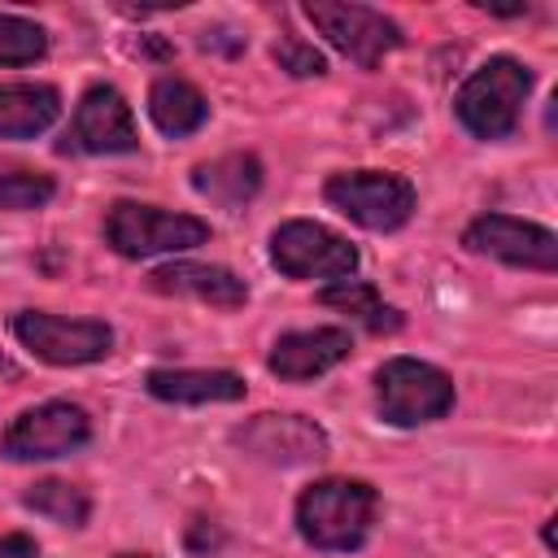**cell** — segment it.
<instances>
[{
    "instance_id": "cell-1",
    "label": "cell",
    "mask_w": 558,
    "mask_h": 558,
    "mask_svg": "<svg viewBox=\"0 0 558 558\" xmlns=\"http://www.w3.org/2000/svg\"><path fill=\"white\" fill-rule=\"evenodd\" d=\"M379 514V493L362 480H318L296 497V532L327 554L357 549Z\"/></svg>"
},
{
    "instance_id": "cell-2",
    "label": "cell",
    "mask_w": 558,
    "mask_h": 558,
    "mask_svg": "<svg viewBox=\"0 0 558 558\" xmlns=\"http://www.w3.org/2000/svg\"><path fill=\"white\" fill-rule=\"evenodd\" d=\"M527 92H532V70L514 57H493L458 87L453 113L475 140H506L519 126V109Z\"/></svg>"
},
{
    "instance_id": "cell-3",
    "label": "cell",
    "mask_w": 558,
    "mask_h": 558,
    "mask_svg": "<svg viewBox=\"0 0 558 558\" xmlns=\"http://www.w3.org/2000/svg\"><path fill=\"white\" fill-rule=\"evenodd\" d=\"M375 401H379V414L397 427L432 423L453 410V379L432 362L388 357L375 371Z\"/></svg>"
},
{
    "instance_id": "cell-4",
    "label": "cell",
    "mask_w": 558,
    "mask_h": 558,
    "mask_svg": "<svg viewBox=\"0 0 558 558\" xmlns=\"http://www.w3.org/2000/svg\"><path fill=\"white\" fill-rule=\"evenodd\" d=\"M105 235L122 257H153V253H179L209 240V222L192 214H170L157 205L118 201L105 218Z\"/></svg>"
},
{
    "instance_id": "cell-5",
    "label": "cell",
    "mask_w": 558,
    "mask_h": 558,
    "mask_svg": "<svg viewBox=\"0 0 558 558\" xmlns=\"http://www.w3.org/2000/svg\"><path fill=\"white\" fill-rule=\"evenodd\" d=\"M323 196L353 218L366 231H397L401 222H410L414 214V183L388 170H349V174H331Z\"/></svg>"
},
{
    "instance_id": "cell-6",
    "label": "cell",
    "mask_w": 558,
    "mask_h": 558,
    "mask_svg": "<svg viewBox=\"0 0 558 558\" xmlns=\"http://www.w3.org/2000/svg\"><path fill=\"white\" fill-rule=\"evenodd\" d=\"M305 17L314 22V31L344 52L349 61H357L362 70H375L392 48H401V31L392 17H384L371 4H344V0H310Z\"/></svg>"
},
{
    "instance_id": "cell-7",
    "label": "cell",
    "mask_w": 558,
    "mask_h": 558,
    "mask_svg": "<svg viewBox=\"0 0 558 558\" xmlns=\"http://www.w3.org/2000/svg\"><path fill=\"white\" fill-rule=\"evenodd\" d=\"M270 262L288 279H349L357 270V248L323 222L292 218V222L275 227Z\"/></svg>"
},
{
    "instance_id": "cell-8",
    "label": "cell",
    "mask_w": 558,
    "mask_h": 558,
    "mask_svg": "<svg viewBox=\"0 0 558 558\" xmlns=\"http://www.w3.org/2000/svg\"><path fill=\"white\" fill-rule=\"evenodd\" d=\"M13 336L44 362L52 366H83L100 362L113 344V331L96 318H57L44 310H22L13 314Z\"/></svg>"
},
{
    "instance_id": "cell-9",
    "label": "cell",
    "mask_w": 558,
    "mask_h": 558,
    "mask_svg": "<svg viewBox=\"0 0 558 558\" xmlns=\"http://www.w3.org/2000/svg\"><path fill=\"white\" fill-rule=\"evenodd\" d=\"M57 148L61 153H96V157L100 153H135L140 135H135V118H131V105L122 100V92L109 83L87 87L74 109V122Z\"/></svg>"
},
{
    "instance_id": "cell-10",
    "label": "cell",
    "mask_w": 558,
    "mask_h": 558,
    "mask_svg": "<svg viewBox=\"0 0 558 558\" xmlns=\"http://www.w3.org/2000/svg\"><path fill=\"white\" fill-rule=\"evenodd\" d=\"M462 244L471 253L497 257L506 266H527V270H558V235L541 222H523L510 214H484L462 231Z\"/></svg>"
},
{
    "instance_id": "cell-11",
    "label": "cell",
    "mask_w": 558,
    "mask_h": 558,
    "mask_svg": "<svg viewBox=\"0 0 558 558\" xmlns=\"http://www.w3.org/2000/svg\"><path fill=\"white\" fill-rule=\"evenodd\" d=\"M231 440L266 466H305L327 458V432L301 414H257L231 432Z\"/></svg>"
},
{
    "instance_id": "cell-12",
    "label": "cell",
    "mask_w": 558,
    "mask_h": 558,
    "mask_svg": "<svg viewBox=\"0 0 558 558\" xmlns=\"http://www.w3.org/2000/svg\"><path fill=\"white\" fill-rule=\"evenodd\" d=\"M92 423L78 405L70 401H48L35 405L26 414L13 418V427L4 432V453L13 462H39V458H61L78 445H87Z\"/></svg>"
},
{
    "instance_id": "cell-13",
    "label": "cell",
    "mask_w": 558,
    "mask_h": 558,
    "mask_svg": "<svg viewBox=\"0 0 558 558\" xmlns=\"http://www.w3.org/2000/svg\"><path fill=\"white\" fill-rule=\"evenodd\" d=\"M349 349H353V340H349V331H344V327L288 331V336H279V340H275V349H270L266 366H270L279 379L301 384V379H314V375L331 371L336 362H344V357H349Z\"/></svg>"
},
{
    "instance_id": "cell-14",
    "label": "cell",
    "mask_w": 558,
    "mask_h": 558,
    "mask_svg": "<svg viewBox=\"0 0 558 558\" xmlns=\"http://www.w3.org/2000/svg\"><path fill=\"white\" fill-rule=\"evenodd\" d=\"M148 288L166 292V296H192V301H205V305H218V310H240L248 301V283L240 275H231L227 266H205V262L157 266L148 275Z\"/></svg>"
},
{
    "instance_id": "cell-15",
    "label": "cell",
    "mask_w": 558,
    "mask_h": 558,
    "mask_svg": "<svg viewBox=\"0 0 558 558\" xmlns=\"http://www.w3.org/2000/svg\"><path fill=\"white\" fill-rule=\"evenodd\" d=\"M61 113V92L48 83H0V140L44 135Z\"/></svg>"
},
{
    "instance_id": "cell-16",
    "label": "cell",
    "mask_w": 558,
    "mask_h": 558,
    "mask_svg": "<svg viewBox=\"0 0 558 558\" xmlns=\"http://www.w3.org/2000/svg\"><path fill=\"white\" fill-rule=\"evenodd\" d=\"M192 187L222 205V209H240L257 196L262 187V161L253 153H227V157H214V161H201L192 170Z\"/></svg>"
},
{
    "instance_id": "cell-17",
    "label": "cell",
    "mask_w": 558,
    "mask_h": 558,
    "mask_svg": "<svg viewBox=\"0 0 558 558\" xmlns=\"http://www.w3.org/2000/svg\"><path fill=\"white\" fill-rule=\"evenodd\" d=\"M144 388L157 401H179V405H205V401H240L248 384L235 371H148Z\"/></svg>"
},
{
    "instance_id": "cell-18",
    "label": "cell",
    "mask_w": 558,
    "mask_h": 558,
    "mask_svg": "<svg viewBox=\"0 0 558 558\" xmlns=\"http://www.w3.org/2000/svg\"><path fill=\"white\" fill-rule=\"evenodd\" d=\"M148 118H153V126H157L161 135L179 140V135H192V131L205 126L209 105H205V96H201L187 78L166 74V78H157V83L148 87Z\"/></svg>"
},
{
    "instance_id": "cell-19",
    "label": "cell",
    "mask_w": 558,
    "mask_h": 558,
    "mask_svg": "<svg viewBox=\"0 0 558 558\" xmlns=\"http://www.w3.org/2000/svg\"><path fill=\"white\" fill-rule=\"evenodd\" d=\"M318 301H323L327 310L353 314V318H357V323H366L375 336H384V331H397V327H401V314H397L392 305H384V301H379V292H375L371 283H362V279H336L331 288H323V292H318Z\"/></svg>"
},
{
    "instance_id": "cell-20",
    "label": "cell",
    "mask_w": 558,
    "mask_h": 558,
    "mask_svg": "<svg viewBox=\"0 0 558 558\" xmlns=\"http://www.w3.org/2000/svg\"><path fill=\"white\" fill-rule=\"evenodd\" d=\"M26 506H31L35 514L61 523V527H83L87 514H92L87 493L74 488V484H65V480H39V484L26 493Z\"/></svg>"
},
{
    "instance_id": "cell-21",
    "label": "cell",
    "mask_w": 558,
    "mask_h": 558,
    "mask_svg": "<svg viewBox=\"0 0 558 558\" xmlns=\"http://www.w3.org/2000/svg\"><path fill=\"white\" fill-rule=\"evenodd\" d=\"M44 52H48L44 26H35L17 13H0V65H31Z\"/></svg>"
},
{
    "instance_id": "cell-22",
    "label": "cell",
    "mask_w": 558,
    "mask_h": 558,
    "mask_svg": "<svg viewBox=\"0 0 558 558\" xmlns=\"http://www.w3.org/2000/svg\"><path fill=\"white\" fill-rule=\"evenodd\" d=\"M57 192L52 174H39V170H0V209L9 214H22V209H39L48 205Z\"/></svg>"
},
{
    "instance_id": "cell-23",
    "label": "cell",
    "mask_w": 558,
    "mask_h": 558,
    "mask_svg": "<svg viewBox=\"0 0 558 558\" xmlns=\"http://www.w3.org/2000/svg\"><path fill=\"white\" fill-rule=\"evenodd\" d=\"M275 61H279V70H288V74H296V78H314V74L327 70V57H323L314 44L296 39V35H283V39L275 44Z\"/></svg>"
},
{
    "instance_id": "cell-24",
    "label": "cell",
    "mask_w": 558,
    "mask_h": 558,
    "mask_svg": "<svg viewBox=\"0 0 558 558\" xmlns=\"http://www.w3.org/2000/svg\"><path fill=\"white\" fill-rule=\"evenodd\" d=\"M35 554H39L35 536H26V532H9V536H0V558H35Z\"/></svg>"
},
{
    "instance_id": "cell-25",
    "label": "cell",
    "mask_w": 558,
    "mask_h": 558,
    "mask_svg": "<svg viewBox=\"0 0 558 558\" xmlns=\"http://www.w3.org/2000/svg\"><path fill=\"white\" fill-rule=\"evenodd\" d=\"M201 48H205V52H209V48H214V52H240V48H244V35H227V31H214V35H209V31H205V35H201Z\"/></svg>"
},
{
    "instance_id": "cell-26",
    "label": "cell",
    "mask_w": 558,
    "mask_h": 558,
    "mask_svg": "<svg viewBox=\"0 0 558 558\" xmlns=\"http://www.w3.org/2000/svg\"><path fill=\"white\" fill-rule=\"evenodd\" d=\"M0 371H4V375H17V371H13V362H9L4 353H0Z\"/></svg>"
},
{
    "instance_id": "cell-27",
    "label": "cell",
    "mask_w": 558,
    "mask_h": 558,
    "mask_svg": "<svg viewBox=\"0 0 558 558\" xmlns=\"http://www.w3.org/2000/svg\"><path fill=\"white\" fill-rule=\"evenodd\" d=\"M122 558H153V554H122Z\"/></svg>"
}]
</instances>
